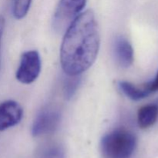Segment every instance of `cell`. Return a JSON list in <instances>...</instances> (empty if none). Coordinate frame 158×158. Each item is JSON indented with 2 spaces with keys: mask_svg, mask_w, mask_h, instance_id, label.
I'll return each instance as SVG.
<instances>
[{
  "mask_svg": "<svg viewBox=\"0 0 158 158\" xmlns=\"http://www.w3.org/2000/svg\"><path fill=\"white\" fill-rule=\"evenodd\" d=\"M23 110L15 100H6L0 103V131L15 127L21 121Z\"/></svg>",
  "mask_w": 158,
  "mask_h": 158,
  "instance_id": "6",
  "label": "cell"
},
{
  "mask_svg": "<svg viewBox=\"0 0 158 158\" xmlns=\"http://www.w3.org/2000/svg\"><path fill=\"white\" fill-rule=\"evenodd\" d=\"M136 148L135 134L125 128H117L105 134L100 142L104 158H131Z\"/></svg>",
  "mask_w": 158,
  "mask_h": 158,
  "instance_id": "2",
  "label": "cell"
},
{
  "mask_svg": "<svg viewBox=\"0 0 158 158\" xmlns=\"http://www.w3.org/2000/svg\"><path fill=\"white\" fill-rule=\"evenodd\" d=\"M39 158H66V153L60 145H51L43 150Z\"/></svg>",
  "mask_w": 158,
  "mask_h": 158,
  "instance_id": "12",
  "label": "cell"
},
{
  "mask_svg": "<svg viewBox=\"0 0 158 158\" xmlns=\"http://www.w3.org/2000/svg\"><path fill=\"white\" fill-rule=\"evenodd\" d=\"M114 53L119 66L129 68L134 60V52L132 45L124 36H117L114 42Z\"/></svg>",
  "mask_w": 158,
  "mask_h": 158,
  "instance_id": "7",
  "label": "cell"
},
{
  "mask_svg": "<svg viewBox=\"0 0 158 158\" xmlns=\"http://www.w3.org/2000/svg\"><path fill=\"white\" fill-rule=\"evenodd\" d=\"M41 71V59L36 50H29L21 56L15 77L23 84L32 83L40 76Z\"/></svg>",
  "mask_w": 158,
  "mask_h": 158,
  "instance_id": "4",
  "label": "cell"
},
{
  "mask_svg": "<svg viewBox=\"0 0 158 158\" xmlns=\"http://www.w3.org/2000/svg\"><path fill=\"white\" fill-rule=\"evenodd\" d=\"M119 87L122 92L131 100L134 101H139L145 99L151 95L148 90L144 88L143 85L138 86L127 81H120L118 83Z\"/></svg>",
  "mask_w": 158,
  "mask_h": 158,
  "instance_id": "9",
  "label": "cell"
},
{
  "mask_svg": "<svg viewBox=\"0 0 158 158\" xmlns=\"http://www.w3.org/2000/svg\"><path fill=\"white\" fill-rule=\"evenodd\" d=\"M158 119V101L143 106L137 113V123L141 129L152 127Z\"/></svg>",
  "mask_w": 158,
  "mask_h": 158,
  "instance_id": "8",
  "label": "cell"
},
{
  "mask_svg": "<svg viewBox=\"0 0 158 158\" xmlns=\"http://www.w3.org/2000/svg\"><path fill=\"white\" fill-rule=\"evenodd\" d=\"M100 37L94 12H81L65 31L60 63L67 76H79L92 66L100 50Z\"/></svg>",
  "mask_w": 158,
  "mask_h": 158,
  "instance_id": "1",
  "label": "cell"
},
{
  "mask_svg": "<svg viewBox=\"0 0 158 158\" xmlns=\"http://www.w3.org/2000/svg\"><path fill=\"white\" fill-rule=\"evenodd\" d=\"M5 29V19L2 15H0V69L2 64V42L3 33Z\"/></svg>",
  "mask_w": 158,
  "mask_h": 158,
  "instance_id": "14",
  "label": "cell"
},
{
  "mask_svg": "<svg viewBox=\"0 0 158 158\" xmlns=\"http://www.w3.org/2000/svg\"><path fill=\"white\" fill-rule=\"evenodd\" d=\"M32 0H12V12L14 18L22 19L25 18L30 9Z\"/></svg>",
  "mask_w": 158,
  "mask_h": 158,
  "instance_id": "10",
  "label": "cell"
},
{
  "mask_svg": "<svg viewBox=\"0 0 158 158\" xmlns=\"http://www.w3.org/2000/svg\"><path fill=\"white\" fill-rule=\"evenodd\" d=\"M68 77H69L65 80L63 92L66 100H70L75 95L81 83V77L80 75L68 76Z\"/></svg>",
  "mask_w": 158,
  "mask_h": 158,
  "instance_id": "11",
  "label": "cell"
},
{
  "mask_svg": "<svg viewBox=\"0 0 158 158\" xmlns=\"http://www.w3.org/2000/svg\"><path fill=\"white\" fill-rule=\"evenodd\" d=\"M61 121V115L56 110L43 109L37 114L32 127L33 137H40L53 133Z\"/></svg>",
  "mask_w": 158,
  "mask_h": 158,
  "instance_id": "5",
  "label": "cell"
},
{
  "mask_svg": "<svg viewBox=\"0 0 158 158\" xmlns=\"http://www.w3.org/2000/svg\"><path fill=\"white\" fill-rule=\"evenodd\" d=\"M86 3V0H60L52 20L55 30L66 31L71 23L81 13Z\"/></svg>",
  "mask_w": 158,
  "mask_h": 158,
  "instance_id": "3",
  "label": "cell"
},
{
  "mask_svg": "<svg viewBox=\"0 0 158 158\" xmlns=\"http://www.w3.org/2000/svg\"><path fill=\"white\" fill-rule=\"evenodd\" d=\"M143 86L149 92L150 94L158 92V70L157 72V74L154 77V80L144 83Z\"/></svg>",
  "mask_w": 158,
  "mask_h": 158,
  "instance_id": "13",
  "label": "cell"
}]
</instances>
